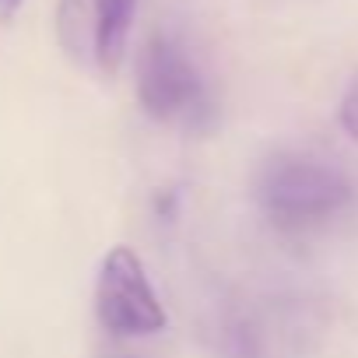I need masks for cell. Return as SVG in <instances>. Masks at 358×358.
<instances>
[{"label":"cell","instance_id":"cell-1","mask_svg":"<svg viewBox=\"0 0 358 358\" xmlns=\"http://www.w3.org/2000/svg\"><path fill=\"white\" fill-rule=\"evenodd\" d=\"M355 201L351 179L316 155H274L257 176V208L288 236H302L341 218Z\"/></svg>","mask_w":358,"mask_h":358},{"label":"cell","instance_id":"cell-2","mask_svg":"<svg viewBox=\"0 0 358 358\" xmlns=\"http://www.w3.org/2000/svg\"><path fill=\"white\" fill-rule=\"evenodd\" d=\"M316 330L302 299L246 288L218 302L211 344L218 358H299Z\"/></svg>","mask_w":358,"mask_h":358},{"label":"cell","instance_id":"cell-3","mask_svg":"<svg viewBox=\"0 0 358 358\" xmlns=\"http://www.w3.org/2000/svg\"><path fill=\"white\" fill-rule=\"evenodd\" d=\"M137 102L155 123L187 134H204L218 120L211 81L176 32H155L144 43L137 57Z\"/></svg>","mask_w":358,"mask_h":358},{"label":"cell","instance_id":"cell-4","mask_svg":"<svg viewBox=\"0 0 358 358\" xmlns=\"http://www.w3.org/2000/svg\"><path fill=\"white\" fill-rule=\"evenodd\" d=\"M137 0H60L57 43L71 64L113 78L127 57Z\"/></svg>","mask_w":358,"mask_h":358},{"label":"cell","instance_id":"cell-5","mask_svg":"<svg viewBox=\"0 0 358 358\" xmlns=\"http://www.w3.org/2000/svg\"><path fill=\"white\" fill-rule=\"evenodd\" d=\"M95 316L106 334L123 341L155 337L165 330V309L158 302V292L130 246H113L102 257L95 278Z\"/></svg>","mask_w":358,"mask_h":358},{"label":"cell","instance_id":"cell-6","mask_svg":"<svg viewBox=\"0 0 358 358\" xmlns=\"http://www.w3.org/2000/svg\"><path fill=\"white\" fill-rule=\"evenodd\" d=\"M337 120H341V130H344L351 141H358V81L344 92L341 109H337Z\"/></svg>","mask_w":358,"mask_h":358},{"label":"cell","instance_id":"cell-7","mask_svg":"<svg viewBox=\"0 0 358 358\" xmlns=\"http://www.w3.org/2000/svg\"><path fill=\"white\" fill-rule=\"evenodd\" d=\"M22 4H25V0H0V25H8L22 11Z\"/></svg>","mask_w":358,"mask_h":358}]
</instances>
